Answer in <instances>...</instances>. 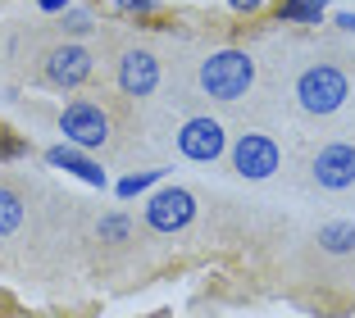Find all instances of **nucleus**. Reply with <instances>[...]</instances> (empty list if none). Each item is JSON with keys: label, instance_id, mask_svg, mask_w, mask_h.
Returning a JSON list of instances; mask_svg holds the SVG:
<instances>
[{"label": "nucleus", "instance_id": "nucleus-16", "mask_svg": "<svg viewBox=\"0 0 355 318\" xmlns=\"http://www.w3.org/2000/svg\"><path fill=\"white\" fill-rule=\"evenodd\" d=\"M42 5V14H60V10H69V0H37Z\"/></svg>", "mask_w": 355, "mask_h": 318}, {"label": "nucleus", "instance_id": "nucleus-14", "mask_svg": "<svg viewBox=\"0 0 355 318\" xmlns=\"http://www.w3.org/2000/svg\"><path fill=\"white\" fill-rule=\"evenodd\" d=\"M228 5H232L237 14H260L264 5H269V0H228Z\"/></svg>", "mask_w": 355, "mask_h": 318}, {"label": "nucleus", "instance_id": "nucleus-9", "mask_svg": "<svg viewBox=\"0 0 355 318\" xmlns=\"http://www.w3.org/2000/svg\"><path fill=\"white\" fill-rule=\"evenodd\" d=\"M105 69H110V87L119 96H128L132 105L159 100L168 87V60L150 42H141V37H123V42L110 46Z\"/></svg>", "mask_w": 355, "mask_h": 318}, {"label": "nucleus", "instance_id": "nucleus-12", "mask_svg": "<svg viewBox=\"0 0 355 318\" xmlns=\"http://www.w3.org/2000/svg\"><path fill=\"white\" fill-rule=\"evenodd\" d=\"M55 32H60V37H87V32H96V19L87 10H64Z\"/></svg>", "mask_w": 355, "mask_h": 318}, {"label": "nucleus", "instance_id": "nucleus-8", "mask_svg": "<svg viewBox=\"0 0 355 318\" xmlns=\"http://www.w3.org/2000/svg\"><path fill=\"white\" fill-rule=\"evenodd\" d=\"M292 141L296 127L278 114L264 118H246L232 127V145H228V177L241 186H282L287 182V164H292Z\"/></svg>", "mask_w": 355, "mask_h": 318}, {"label": "nucleus", "instance_id": "nucleus-1", "mask_svg": "<svg viewBox=\"0 0 355 318\" xmlns=\"http://www.w3.org/2000/svg\"><path fill=\"white\" fill-rule=\"evenodd\" d=\"M278 282L314 318L355 314V214H310L287 227Z\"/></svg>", "mask_w": 355, "mask_h": 318}, {"label": "nucleus", "instance_id": "nucleus-4", "mask_svg": "<svg viewBox=\"0 0 355 318\" xmlns=\"http://www.w3.org/2000/svg\"><path fill=\"white\" fill-rule=\"evenodd\" d=\"M60 132L69 145L96 154L105 164H132V159H155L146 136V109L119 96L114 87L78 91L60 109Z\"/></svg>", "mask_w": 355, "mask_h": 318}, {"label": "nucleus", "instance_id": "nucleus-15", "mask_svg": "<svg viewBox=\"0 0 355 318\" xmlns=\"http://www.w3.org/2000/svg\"><path fill=\"white\" fill-rule=\"evenodd\" d=\"M333 23H337V28H342V32H346V37H355V14H337V19H333Z\"/></svg>", "mask_w": 355, "mask_h": 318}, {"label": "nucleus", "instance_id": "nucleus-7", "mask_svg": "<svg viewBox=\"0 0 355 318\" xmlns=\"http://www.w3.org/2000/svg\"><path fill=\"white\" fill-rule=\"evenodd\" d=\"M14 42H19V51L10 55L14 73L28 87H42V91H64V96L83 91L96 78V64H101L83 37H60V32L42 37V32L23 28L14 32Z\"/></svg>", "mask_w": 355, "mask_h": 318}, {"label": "nucleus", "instance_id": "nucleus-2", "mask_svg": "<svg viewBox=\"0 0 355 318\" xmlns=\"http://www.w3.org/2000/svg\"><path fill=\"white\" fill-rule=\"evenodd\" d=\"M260 69L273 109L296 132L333 123L355 109V46L346 37L287 42L278 60H260Z\"/></svg>", "mask_w": 355, "mask_h": 318}, {"label": "nucleus", "instance_id": "nucleus-5", "mask_svg": "<svg viewBox=\"0 0 355 318\" xmlns=\"http://www.w3.org/2000/svg\"><path fill=\"white\" fill-rule=\"evenodd\" d=\"M141 109H146V136H150V150H155V164L178 159V164L214 168L228 159L232 123L223 114L191 105L182 96H159Z\"/></svg>", "mask_w": 355, "mask_h": 318}, {"label": "nucleus", "instance_id": "nucleus-6", "mask_svg": "<svg viewBox=\"0 0 355 318\" xmlns=\"http://www.w3.org/2000/svg\"><path fill=\"white\" fill-rule=\"evenodd\" d=\"M155 268V236L146 223L128 209H87L83 227V273L96 282H114V287H132L146 282Z\"/></svg>", "mask_w": 355, "mask_h": 318}, {"label": "nucleus", "instance_id": "nucleus-13", "mask_svg": "<svg viewBox=\"0 0 355 318\" xmlns=\"http://www.w3.org/2000/svg\"><path fill=\"white\" fill-rule=\"evenodd\" d=\"M110 10H114L119 19H146V14L159 10V0H110Z\"/></svg>", "mask_w": 355, "mask_h": 318}, {"label": "nucleus", "instance_id": "nucleus-11", "mask_svg": "<svg viewBox=\"0 0 355 318\" xmlns=\"http://www.w3.org/2000/svg\"><path fill=\"white\" fill-rule=\"evenodd\" d=\"M46 164H55V168H69V173H78V177H87V182H96L101 186L105 182V168L96 164V154H87V150H78V145H55V150H46Z\"/></svg>", "mask_w": 355, "mask_h": 318}, {"label": "nucleus", "instance_id": "nucleus-10", "mask_svg": "<svg viewBox=\"0 0 355 318\" xmlns=\"http://www.w3.org/2000/svg\"><path fill=\"white\" fill-rule=\"evenodd\" d=\"M205 205L209 195L200 186H187V182H168L159 191L146 195L141 205V223L155 241H196L200 236V223H205Z\"/></svg>", "mask_w": 355, "mask_h": 318}, {"label": "nucleus", "instance_id": "nucleus-3", "mask_svg": "<svg viewBox=\"0 0 355 318\" xmlns=\"http://www.w3.org/2000/svg\"><path fill=\"white\" fill-rule=\"evenodd\" d=\"M282 191L310 205L355 209V109L296 132Z\"/></svg>", "mask_w": 355, "mask_h": 318}]
</instances>
